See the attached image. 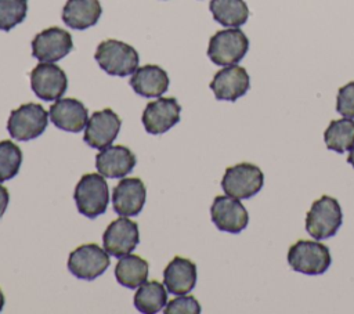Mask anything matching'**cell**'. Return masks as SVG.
<instances>
[{
  "instance_id": "obj_22",
  "label": "cell",
  "mask_w": 354,
  "mask_h": 314,
  "mask_svg": "<svg viewBox=\"0 0 354 314\" xmlns=\"http://www.w3.org/2000/svg\"><path fill=\"white\" fill-rule=\"evenodd\" d=\"M148 261L137 255H124L119 259L115 267L116 281L129 289H136L148 278Z\"/></svg>"
},
{
  "instance_id": "obj_28",
  "label": "cell",
  "mask_w": 354,
  "mask_h": 314,
  "mask_svg": "<svg viewBox=\"0 0 354 314\" xmlns=\"http://www.w3.org/2000/svg\"><path fill=\"white\" fill-rule=\"evenodd\" d=\"M165 314H199L201 304L194 296L180 295L170 300L163 308Z\"/></svg>"
},
{
  "instance_id": "obj_24",
  "label": "cell",
  "mask_w": 354,
  "mask_h": 314,
  "mask_svg": "<svg viewBox=\"0 0 354 314\" xmlns=\"http://www.w3.org/2000/svg\"><path fill=\"white\" fill-rule=\"evenodd\" d=\"M324 141L333 152L350 151L354 147V120L350 118L332 120L324 133Z\"/></svg>"
},
{
  "instance_id": "obj_5",
  "label": "cell",
  "mask_w": 354,
  "mask_h": 314,
  "mask_svg": "<svg viewBox=\"0 0 354 314\" xmlns=\"http://www.w3.org/2000/svg\"><path fill=\"white\" fill-rule=\"evenodd\" d=\"M249 50L248 36L238 28H230L216 32L207 47V57L220 66L238 64Z\"/></svg>"
},
{
  "instance_id": "obj_16",
  "label": "cell",
  "mask_w": 354,
  "mask_h": 314,
  "mask_svg": "<svg viewBox=\"0 0 354 314\" xmlns=\"http://www.w3.org/2000/svg\"><path fill=\"white\" fill-rule=\"evenodd\" d=\"M147 190L141 178L127 177L118 183L112 192L113 210L120 216H137L145 203Z\"/></svg>"
},
{
  "instance_id": "obj_1",
  "label": "cell",
  "mask_w": 354,
  "mask_h": 314,
  "mask_svg": "<svg viewBox=\"0 0 354 314\" xmlns=\"http://www.w3.org/2000/svg\"><path fill=\"white\" fill-rule=\"evenodd\" d=\"M94 58L100 68L112 76H127L138 68L140 57L134 47L120 40L108 39L97 46Z\"/></svg>"
},
{
  "instance_id": "obj_27",
  "label": "cell",
  "mask_w": 354,
  "mask_h": 314,
  "mask_svg": "<svg viewBox=\"0 0 354 314\" xmlns=\"http://www.w3.org/2000/svg\"><path fill=\"white\" fill-rule=\"evenodd\" d=\"M28 14V0H0V30H11Z\"/></svg>"
},
{
  "instance_id": "obj_4",
  "label": "cell",
  "mask_w": 354,
  "mask_h": 314,
  "mask_svg": "<svg viewBox=\"0 0 354 314\" xmlns=\"http://www.w3.org/2000/svg\"><path fill=\"white\" fill-rule=\"evenodd\" d=\"M332 263L329 248L318 241L300 239L288 250V264L292 270L306 275L324 274Z\"/></svg>"
},
{
  "instance_id": "obj_26",
  "label": "cell",
  "mask_w": 354,
  "mask_h": 314,
  "mask_svg": "<svg viewBox=\"0 0 354 314\" xmlns=\"http://www.w3.org/2000/svg\"><path fill=\"white\" fill-rule=\"evenodd\" d=\"M21 163V148L10 140L0 141V183L15 177L19 172Z\"/></svg>"
},
{
  "instance_id": "obj_9",
  "label": "cell",
  "mask_w": 354,
  "mask_h": 314,
  "mask_svg": "<svg viewBox=\"0 0 354 314\" xmlns=\"http://www.w3.org/2000/svg\"><path fill=\"white\" fill-rule=\"evenodd\" d=\"M73 48L72 36L68 30L51 26L37 33L32 40V55L40 62H55Z\"/></svg>"
},
{
  "instance_id": "obj_11",
  "label": "cell",
  "mask_w": 354,
  "mask_h": 314,
  "mask_svg": "<svg viewBox=\"0 0 354 314\" xmlns=\"http://www.w3.org/2000/svg\"><path fill=\"white\" fill-rule=\"evenodd\" d=\"M213 224L220 230L231 234H238L248 227L249 213L238 198L230 195H218L210 206Z\"/></svg>"
},
{
  "instance_id": "obj_23",
  "label": "cell",
  "mask_w": 354,
  "mask_h": 314,
  "mask_svg": "<svg viewBox=\"0 0 354 314\" xmlns=\"http://www.w3.org/2000/svg\"><path fill=\"white\" fill-rule=\"evenodd\" d=\"M213 18L223 26L238 28L249 18V8L243 0H210Z\"/></svg>"
},
{
  "instance_id": "obj_18",
  "label": "cell",
  "mask_w": 354,
  "mask_h": 314,
  "mask_svg": "<svg viewBox=\"0 0 354 314\" xmlns=\"http://www.w3.org/2000/svg\"><path fill=\"white\" fill-rule=\"evenodd\" d=\"M134 166L136 155L124 145H109L95 155V167L104 177H123L129 174Z\"/></svg>"
},
{
  "instance_id": "obj_8",
  "label": "cell",
  "mask_w": 354,
  "mask_h": 314,
  "mask_svg": "<svg viewBox=\"0 0 354 314\" xmlns=\"http://www.w3.org/2000/svg\"><path fill=\"white\" fill-rule=\"evenodd\" d=\"M109 253L97 243L77 246L68 257V270L76 278L93 281L109 267Z\"/></svg>"
},
{
  "instance_id": "obj_12",
  "label": "cell",
  "mask_w": 354,
  "mask_h": 314,
  "mask_svg": "<svg viewBox=\"0 0 354 314\" xmlns=\"http://www.w3.org/2000/svg\"><path fill=\"white\" fill-rule=\"evenodd\" d=\"M138 242V224L127 219V216H122L109 223L102 235L104 249L115 257L129 255L136 249Z\"/></svg>"
},
{
  "instance_id": "obj_25",
  "label": "cell",
  "mask_w": 354,
  "mask_h": 314,
  "mask_svg": "<svg viewBox=\"0 0 354 314\" xmlns=\"http://www.w3.org/2000/svg\"><path fill=\"white\" fill-rule=\"evenodd\" d=\"M167 302V292L158 281H145L138 286L134 295V306L140 313L153 314L165 308Z\"/></svg>"
},
{
  "instance_id": "obj_2",
  "label": "cell",
  "mask_w": 354,
  "mask_h": 314,
  "mask_svg": "<svg viewBox=\"0 0 354 314\" xmlns=\"http://www.w3.org/2000/svg\"><path fill=\"white\" fill-rule=\"evenodd\" d=\"M343 223V212L337 199L322 195L313 202L306 216V231L314 239L333 237Z\"/></svg>"
},
{
  "instance_id": "obj_15",
  "label": "cell",
  "mask_w": 354,
  "mask_h": 314,
  "mask_svg": "<svg viewBox=\"0 0 354 314\" xmlns=\"http://www.w3.org/2000/svg\"><path fill=\"white\" fill-rule=\"evenodd\" d=\"M209 86L217 100L236 101L248 93L250 79L245 68L239 65H228L216 72Z\"/></svg>"
},
{
  "instance_id": "obj_30",
  "label": "cell",
  "mask_w": 354,
  "mask_h": 314,
  "mask_svg": "<svg viewBox=\"0 0 354 314\" xmlns=\"http://www.w3.org/2000/svg\"><path fill=\"white\" fill-rule=\"evenodd\" d=\"M8 201H10L8 190L0 184V219L3 217V214L8 206Z\"/></svg>"
},
{
  "instance_id": "obj_20",
  "label": "cell",
  "mask_w": 354,
  "mask_h": 314,
  "mask_svg": "<svg viewBox=\"0 0 354 314\" xmlns=\"http://www.w3.org/2000/svg\"><path fill=\"white\" fill-rule=\"evenodd\" d=\"M130 86L141 97H160L167 91L169 76L160 66L148 64L134 71Z\"/></svg>"
},
{
  "instance_id": "obj_14",
  "label": "cell",
  "mask_w": 354,
  "mask_h": 314,
  "mask_svg": "<svg viewBox=\"0 0 354 314\" xmlns=\"http://www.w3.org/2000/svg\"><path fill=\"white\" fill-rule=\"evenodd\" d=\"M181 107L173 97H159L147 104L142 112V124L151 134H162L180 122Z\"/></svg>"
},
{
  "instance_id": "obj_10",
  "label": "cell",
  "mask_w": 354,
  "mask_h": 314,
  "mask_svg": "<svg viewBox=\"0 0 354 314\" xmlns=\"http://www.w3.org/2000/svg\"><path fill=\"white\" fill-rule=\"evenodd\" d=\"M30 87L33 93L44 100H59L68 87L65 72L53 62H40L30 72Z\"/></svg>"
},
{
  "instance_id": "obj_19",
  "label": "cell",
  "mask_w": 354,
  "mask_h": 314,
  "mask_svg": "<svg viewBox=\"0 0 354 314\" xmlns=\"http://www.w3.org/2000/svg\"><path fill=\"white\" fill-rule=\"evenodd\" d=\"M196 284V266L191 260L176 256L163 270V285L171 295L189 293Z\"/></svg>"
},
{
  "instance_id": "obj_17",
  "label": "cell",
  "mask_w": 354,
  "mask_h": 314,
  "mask_svg": "<svg viewBox=\"0 0 354 314\" xmlns=\"http://www.w3.org/2000/svg\"><path fill=\"white\" fill-rule=\"evenodd\" d=\"M51 123L65 131L79 133L88 120L87 108L76 98H59L50 107Z\"/></svg>"
},
{
  "instance_id": "obj_32",
  "label": "cell",
  "mask_w": 354,
  "mask_h": 314,
  "mask_svg": "<svg viewBox=\"0 0 354 314\" xmlns=\"http://www.w3.org/2000/svg\"><path fill=\"white\" fill-rule=\"evenodd\" d=\"M4 303H6V299H4V295H3V292H1V289H0V311H1L3 307H4Z\"/></svg>"
},
{
  "instance_id": "obj_7",
  "label": "cell",
  "mask_w": 354,
  "mask_h": 314,
  "mask_svg": "<svg viewBox=\"0 0 354 314\" xmlns=\"http://www.w3.org/2000/svg\"><path fill=\"white\" fill-rule=\"evenodd\" d=\"M264 184L261 169L253 163H236L225 169L221 178V188L225 195L238 199H249L254 196Z\"/></svg>"
},
{
  "instance_id": "obj_21",
  "label": "cell",
  "mask_w": 354,
  "mask_h": 314,
  "mask_svg": "<svg viewBox=\"0 0 354 314\" xmlns=\"http://www.w3.org/2000/svg\"><path fill=\"white\" fill-rule=\"evenodd\" d=\"M101 12L98 0H68L62 8V21L72 29L83 30L95 25Z\"/></svg>"
},
{
  "instance_id": "obj_13",
  "label": "cell",
  "mask_w": 354,
  "mask_h": 314,
  "mask_svg": "<svg viewBox=\"0 0 354 314\" xmlns=\"http://www.w3.org/2000/svg\"><path fill=\"white\" fill-rule=\"evenodd\" d=\"M120 124V118L111 108L95 111L87 120L83 140L95 149L109 147L118 137Z\"/></svg>"
},
{
  "instance_id": "obj_3",
  "label": "cell",
  "mask_w": 354,
  "mask_h": 314,
  "mask_svg": "<svg viewBox=\"0 0 354 314\" xmlns=\"http://www.w3.org/2000/svg\"><path fill=\"white\" fill-rule=\"evenodd\" d=\"M73 199L80 214L95 219L105 213L109 202L108 184L102 174H83L75 187Z\"/></svg>"
},
{
  "instance_id": "obj_6",
  "label": "cell",
  "mask_w": 354,
  "mask_h": 314,
  "mask_svg": "<svg viewBox=\"0 0 354 314\" xmlns=\"http://www.w3.org/2000/svg\"><path fill=\"white\" fill-rule=\"evenodd\" d=\"M48 124V112L36 102L22 104L11 111L7 130L17 141H30L43 134Z\"/></svg>"
},
{
  "instance_id": "obj_31",
  "label": "cell",
  "mask_w": 354,
  "mask_h": 314,
  "mask_svg": "<svg viewBox=\"0 0 354 314\" xmlns=\"http://www.w3.org/2000/svg\"><path fill=\"white\" fill-rule=\"evenodd\" d=\"M347 162L354 167V147L350 149V154L347 156Z\"/></svg>"
},
{
  "instance_id": "obj_29",
  "label": "cell",
  "mask_w": 354,
  "mask_h": 314,
  "mask_svg": "<svg viewBox=\"0 0 354 314\" xmlns=\"http://www.w3.org/2000/svg\"><path fill=\"white\" fill-rule=\"evenodd\" d=\"M336 111L343 118L354 119V82H348L339 89L336 95Z\"/></svg>"
}]
</instances>
